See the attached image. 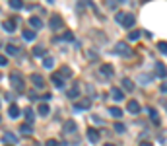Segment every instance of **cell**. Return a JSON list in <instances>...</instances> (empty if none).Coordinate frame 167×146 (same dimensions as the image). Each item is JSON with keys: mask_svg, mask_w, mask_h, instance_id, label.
I'll use <instances>...</instances> for the list:
<instances>
[{"mask_svg": "<svg viewBox=\"0 0 167 146\" xmlns=\"http://www.w3.org/2000/svg\"><path fill=\"white\" fill-rule=\"evenodd\" d=\"M10 86L14 88V90H18V92L25 90V82H24V78H21L20 72H12L10 74Z\"/></svg>", "mask_w": 167, "mask_h": 146, "instance_id": "1", "label": "cell"}, {"mask_svg": "<svg viewBox=\"0 0 167 146\" xmlns=\"http://www.w3.org/2000/svg\"><path fill=\"white\" fill-rule=\"evenodd\" d=\"M115 53L121 55V57H132V51H130V47L126 43H117L115 45Z\"/></svg>", "mask_w": 167, "mask_h": 146, "instance_id": "2", "label": "cell"}, {"mask_svg": "<svg viewBox=\"0 0 167 146\" xmlns=\"http://www.w3.org/2000/svg\"><path fill=\"white\" fill-rule=\"evenodd\" d=\"M91 107V101L90 99H82V101H76L74 103V111H88V109Z\"/></svg>", "mask_w": 167, "mask_h": 146, "instance_id": "3", "label": "cell"}, {"mask_svg": "<svg viewBox=\"0 0 167 146\" xmlns=\"http://www.w3.org/2000/svg\"><path fill=\"white\" fill-rule=\"evenodd\" d=\"M126 109H128V113L138 115V113H140V103H138L136 99H130L128 103H126Z\"/></svg>", "mask_w": 167, "mask_h": 146, "instance_id": "4", "label": "cell"}, {"mask_svg": "<svg viewBox=\"0 0 167 146\" xmlns=\"http://www.w3.org/2000/svg\"><path fill=\"white\" fill-rule=\"evenodd\" d=\"M134 14H125V18H122V21H121V24H122V27H126V29H130V27H132L134 25Z\"/></svg>", "mask_w": 167, "mask_h": 146, "instance_id": "5", "label": "cell"}, {"mask_svg": "<svg viewBox=\"0 0 167 146\" xmlns=\"http://www.w3.org/2000/svg\"><path fill=\"white\" fill-rule=\"evenodd\" d=\"M88 138H90V142H99V130L90 127L88 129Z\"/></svg>", "mask_w": 167, "mask_h": 146, "instance_id": "6", "label": "cell"}, {"mask_svg": "<svg viewBox=\"0 0 167 146\" xmlns=\"http://www.w3.org/2000/svg\"><path fill=\"white\" fill-rule=\"evenodd\" d=\"M2 138H4V142H8V146H12L14 142H18V136L14 135V133H10V130H6Z\"/></svg>", "mask_w": 167, "mask_h": 146, "instance_id": "7", "label": "cell"}, {"mask_svg": "<svg viewBox=\"0 0 167 146\" xmlns=\"http://www.w3.org/2000/svg\"><path fill=\"white\" fill-rule=\"evenodd\" d=\"M111 96H113L115 101H122V99H125V92L119 90V88H113V90H111Z\"/></svg>", "mask_w": 167, "mask_h": 146, "instance_id": "8", "label": "cell"}, {"mask_svg": "<svg viewBox=\"0 0 167 146\" xmlns=\"http://www.w3.org/2000/svg\"><path fill=\"white\" fill-rule=\"evenodd\" d=\"M62 18L60 16H53L51 18V29H59V27H62Z\"/></svg>", "mask_w": 167, "mask_h": 146, "instance_id": "9", "label": "cell"}, {"mask_svg": "<svg viewBox=\"0 0 167 146\" xmlns=\"http://www.w3.org/2000/svg\"><path fill=\"white\" fill-rule=\"evenodd\" d=\"M101 74H105L107 78H111L115 74V68L111 66V64H103V66H101Z\"/></svg>", "mask_w": 167, "mask_h": 146, "instance_id": "10", "label": "cell"}, {"mask_svg": "<svg viewBox=\"0 0 167 146\" xmlns=\"http://www.w3.org/2000/svg\"><path fill=\"white\" fill-rule=\"evenodd\" d=\"M31 80H33V84L37 86V88H43V86H45V78H43L41 74H31Z\"/></svg>", "mask_w": 167, "mask_h": 146, "instance_id": "11", "label": "cell"}, {"mask_svg": "<svg viewBox=\"0 0 167 146\" xmlns=\"http://www.w3.org/2000/svg\"><path fill=\"white\" fill-rule=\"evenodd\" d=\"M146 111H148V115H150V119L154 121L156 125H159V117H157V111H156V109H154V107H148Z\"/></svg>", "mask_w": 167, "mask_h": 146, "instance_id": "12", "label": "cell"}, {"mask_svg": "<svg viewBox=\"0 0 167 146\" xmlns=\"http://www.w3.org/2000/svg\"><path fill=\"white\" fill-rule=\"evenodd\" d=\"M156 72H157V76H159V78H165V74H167V68L163 66L161 62H156Z\"/></svg>", "mask_w": 167, "mask_h": 146, "instance_id": "13", "label": "cell"}, {"mask_svg": "<svg viewBox=\"0 0 167 146\" xmlns=\"http://www.w3.org/2000/svg\"><path fill=\"white\" fill-rule=\"evenodd\" d=\"M8 115L12 117V119H18V117H20V107L18 105H10V109H8Z\"/></svg>", "mask_w": 167, "mask_h": 146, "instance_id": "14", "label": "cell"}, {"mask_svg": "<svg viewBox=\"0 0 167 146\" xmlns=\"http://www.w3.org/2000/svg\"><path fill=\"white\" fill-rule=\"evenodd\" d=\"M51 80H53V84H55L56 88H62V86H64V80L60 78V74H53V76H51Z\"/></svg>", "mask_w": 167, "mask_h": 146, "instance_id": "15", "label": "cell"}, {"mask_svg": "<svg viewBox=\"0 0 167 146\" xmlns=\"http://www.w3.org/2000/svg\"><path fill=\"white\" fill-rule=\"evenodd\" d=\"M35 35H37V33H35L33 29H24V39H25V41H33Z\"/></svg>", "mask_w": 167, "mask_h": 146, "instance_id": "16", "label": "cell"}, {"mask_svg": "<svg viewBox=\"0 0 167 146\" xmlns=\"http://www.w3.org/2000/svg\"><path fill=\"white\" fill-rule=\"evenodd\" d=\"M76 130V123L74 121H66L64 123V133H74Z\"/></svg>", "mask_w": 167, "mask_h": 146, "instance_id": "17", "label": "cell"}, {"mask_svg": "<svg viewBox=\"0 0 167 146\" xmlns=\"http://www.w3.org/2000/svg\"><path fill=\"white\" fill-rule=\"evenodd\" d=\"M6 53H8V55H20V47L18 45H6Z\"/></svg>", "mask_w": 167, "mask_h": 146, "instance_id": "18", "label": "cell"}, {"mask_svg": "<svg viewBox=\"0 0 167 146\" xmlns=\"http://www.w3.org/2000/svg\"><path fill=\"white\" fill-rule=\"evenodd\" d=\"M4 29H6V31H14V29H16V21H14V20H8V21H4Z\"/></svg>", "mask_w": 167, "mask_h": 146, "instance_id": "19", "label": "cell"}, {"mask_svg": "<svg viewBox=\"0 0 167 146\" xmlns=\"http://www.w3.org/2000/svg\"><path fill=\"white\" fill-rule=\"evenodd\" d=\"M122 88H125L126 92H132V90H134V84L130 82L128 78H122Z\"/></svg>", "mask_w": 167, "mask_h": 146, "instance_id": "20", "label": "cell"}, {"mask_svg": "<svg viewBox=\"0 0 167 146\" xmlns=\"http://www.w3.org/2000/svg\"><path fill=\"white\" fill-rule=\"evenodd\" d=\"M24 115H25V121L31 125V123H33V119H35V115H33V109H25V111H24Z\"/></svg>", "mask_w": 167, "mask_h": 146, "instance_id": "21", "label": "cell"}, {"mask_svg": "<svg viewBox=\"0 0 167 146\" xmlns=\"http://www.w3.org/2000/svg\"><path fill=\"white\" fill-rule=\"evenodd\" d=\"M29 24H31L35 29H41V27H43V21H41L39 18H29Z\"/></svg>", "mask_w": 167, "mask_h": 146, "instance_id": "22", "label": "cell"}, {"mask_svg": "<svg viewBox=\"0 0 167 146\" xmlns=\"http://www.w3.org/2000/svg\"><path fill=\"white\" fill-rule=\"evenodd\" d=\"M49 111H51V109H49L47 103H41V105H39V115H41V117H47Z\"/></svg>", "mask_w": 167, "mask_h": 146, "instance_id": "23", "label": "cell"}, {"mask_svg": "<svg viewBox=\"0 0 167 146\" xmlns=\"http://www.w3.org/2000/svg\"><path fill=\"white\" fill-rule=\"evenodd\" d=\"M53 64H55L53 57H45V58H43V66H45V68H53Z\"/></svg>", "mask_w": 167, "mask_h": 146, "instance_id": "24", "label": "cell"}, {"mask_svg": "<svg viewBox=\"0 0 167 146\" xmlns=\"http://www.w3.org/2000/svg\"><path fill=\"white\" fill-rule=\"evenodd\" d=\"M20 130H21V133H24V135H31V133H33V129H31V125H29V123H27V125L24 123V125L20 127Z\"/></svg>", "mask_w": 167, "mask_h": 146, "instance_id": "25", "label": "cell"}, {"mask_svg": "<svg viewBox=\"0 0 167 146\" xmlns=\"http://www.w3.org/2000/svg\"><path fill=\"white\" fill-rule=\"evenodd\" d=\"M140 33H142V31L134 29V31H130V33H128V39H130V41H138V39H140Z\"/></svg>", "mask_w": 167, "mask_h": 146, "instance_id": "26", "label": "cell"}, {"mask_svg": "<svg viewBox=\"0 0 167 146\" xmlns=\"http://www.w3.org/2000/svg\"><path fill=\"white\" fill-rule=\"evenodd\" d=\"M45 53H47L45 47H33V55L35 57H45Z\"/></svg>", "mask_w": 167, "mask_h": 146, "instance_id": "27", "label": "cell"}, {"mask_svg": "<svg viewBox=\"0 0 167 146\" xmlns=\"http://www.w3.org/2000/svg\"><path fill=\"white\" fill-rule=\"evenodd\" d=\"M109 113H111L113 117H119V119H121V115H122V109H121V107H111V109H109Z\"/></svg>", "mask_w": 167, "mask_h": 146, "instance_id": "28", "label": "cell"}, {"mask_svg": "<svg viewBox=\"0 0 167 146\" xmlns=\"http://www.w3.org/2000/svg\"><path fill=\"white\" fill-rule=\"evenodd\" d=\"M68 98H70V99H76V98H78V84H74V88L68 90Z\"/></svg>", "mask_w": 167, "mask_h": 146, "instance_id": "29", "label": "cell"}, {"mask_svg": "<svg viewBox=\"0 0 167 146\" xmlns=\"http://www.w3.org/2000/svg\"><path fill=\"white\" fill-rule=\"evenodd\" d=\"M10 6L14 10H21L24 8V4H21V0H10Z\"/></svg>", "mask_w": 167, "mask_h": 146, "instance_id": "30", "label": "cell"}, {"mask_svg": "<svg viewBox=\"0 0 167 146\" xmlns=\"http://www.w3.org/2000/svg\"><path fill=\"white\" fill-rule=\"evenodd\" d=\"M150 82H152L150 74H140V84H150Z\"/></svg>", "mask_w": 167, "mask_h": 146, "instance_id": "31", "label": "cell"}, {"mask_svg": "<svg viewBox=\"0 0 167 146\" xmlns=\"http://www.w3.org/2000/svg\"><path fill=\"white\" fill-rule=\"evenodd\" d=\"M115 130H117L119 135H122V133H125V130H126V127L122 125V123H115Z\"/></svg>", "mask_w": 167, "mask_h": 146, "instance_id": "32", "label": "cell"}, {"mask_svg": "<svg viewBox=\"0 0 167 146\" xmlns=\"http://www.w3.org/2000/svg\"><path fill=\"white\" fill-rule=\"evenodd\" d=\"M157 49H159V53H165L167 55V43L165 41H159L157 43Z\"/></svg>", "mask_w": 167, "mask_h": 146, "instance_id": "33", "label": "cell"}, {"mask_svg": "<svg viewBox=\"0 0 167 146\" xmlns=\"http://www.w3.org/2000/svg\"><path fill=\"white\" fill-rule=\"evenodd\" d=\"M60 74H62V76H72V70H70L68 66H62V68H60Z\"/></svg>", "mask_w": 167, "mask_h": 146, "instance_id": "34", "label": "cell"}, {"mask_svg": "<svg viewBox=\"0 0 167 146\" xmlns=\"http://www.w3.org/2000/svg\"><path fill=\"white\" fill-rule=\"evenodd\" d=\"M62 39H64V41H72V39H74V33H70V31H66V33L62 35Z\"/></svg>", "mask_w": 167, "mask_h": 146, "instance_id": "35", "label": "cell"}, {"mask_svg": "<svg viewBox=\"0 0 167 146\" xmlns=\"http://www.w3.org/2000/svg\"><path fill=\"white\" fill-rule=\"evenodd\" d=\"M6 64H8V57L0 55V66H6Z\"/></svg>", "mask_w": 167, "mask_h": 146, "instance_id": "36", "label": "cell"}, {"mask_svg": "<svg viewBox=\"0 0 167 146\" xmlns=\"http://www.w3.org/2000/svg\"><path fill=\"white\" fill-rule=\"evenodd\" d=\"M122 18H125V12H117V16H115V20H117L119 24L122 21Z\"/></svg>", "mask_w": 167, "mask_h": 146, "instance_id": "37", "label": "cell"}, {"mask_svg": "<svg viewBox=\"0 0 167 146\" xmlns=\"http://www.w3.org/2000/svg\"><path fill=\"white\" fill-rule=\"evenodd\" d=\"M45 146H59V142L55 140V138H51V140H47V144Z\"/></svg>", "mask_w": 167, "mask_h": 146, "instance_id": "38", "label": "cell"}, {"mask_svg": "<svg viewBox=\"0 0 167 146\" xmlns=\"http://www.w3.org/2000/svg\"><path fill=\"white\" fill-rule=\"evenodd\" d=\"M140 146H154V144H152L150 140H144V142H140Z\"/></svg>", "mask_w": 167, "mask_h": 146, "instance_id": "39", "label": "cell"}, {"mask_svg": "<svg viewBox=\"0 0 167 146\" xmlns=\"http://www.w3.org/2000/svg\"><path fill=\"white\" fill-rule=\"evenodd\" d=\"M161 92H163V94H167V82H163V84H161Z\"/></svg>", "mask_w": 167, "mask_h": 146, "instance_id": "40", "label": "cell"}, {"mask_svg": "<svg viewBox=\"0 0 167 146\" xmlns=\"http://www.w3.org/2000/svg\"><path fill=\"white\" fill-rule=\"evenodd\" d=\"M37 98H39V96H37L35 92H31V94H29V99H37Z\"/></svg>", "mask_w": 167, "mask_h": 146, "instance_id": "41", "label": "cell"}, {"mask_svg": "<svg viewBox=\"0 0 167 146\" xmlns=\"http://www.w3.org/2000/svg\"><path fill=\"white\" fill-rule=\"evenodd\" d=\"M105 146H115V144H105Z\"/></svg>", "mask_w": 167, "mask_h": 146, "instance_id": "42", "label": "cell"}]
</instances>
